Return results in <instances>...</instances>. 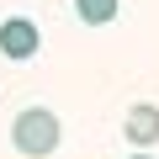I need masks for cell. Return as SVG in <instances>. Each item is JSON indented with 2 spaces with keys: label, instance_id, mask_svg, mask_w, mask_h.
<instances>
[{
  "label": "cell",
  "instance_id": "5",
  "mask_svg": "<svg viewBox=\"0 0 159 159\" xmlns=\"http://www.w3.org/2000/svg\"><path fill=\"white\" fill-rule=\"evenodd\" d=\"M133 159H148V154H133Z\"/></svg>",
  "mask_w": 159,
  "mask_h": 159
},
{
  "label": "cell",
  "instance_id": "1",
  "mask_svg": "<svg viewBox=\"0 0 159 159\" xmlns=\"http://www.w3.org/2000/svg\"><path fill=\"white\" fill-rule=\"evenodd\" d=\"M58 138H64V127H58V117H53L48 106H27V111H16V122H11V143H16V154H27V159H48V154L58 148Z\"/></svg>",
  "mask_w": 159,
  "mask_h": 159
},
{
  "label": "cell",
  "instance_id": "2",
  "mask_svg": "<svg viewBox=\"0 0 159 159\" xmlns=\"http://www.w3.org/2000/svg\"><path fill=\"white\" fill-rule=\"evenodd\" d=\"M37 48H43V32H37V21H27V16L0 21V53H6L11 64H27V58H37Z\"/></svg>",
  "mask_w": 159,
  "mask_h": 159
},
{
  "label": "cell",
  "instance_id": "3",
  "mask_svg": "<svg viewBox=\"0 0 159 159\" xmlns=\"http://www.w3.org/2000/svg\"><path fill=\"white\" fill-rule=\"evenodd\" d=\"M122 138H133L138 148L159 143V106H148V101L127 106V117H122Z\"/></svg>",
  "mask_w": 159,
  "mask_h": 159
},
{
  "label": "cell",
  "instance_id": "4",
  "mask_svg": "<svg viewBox=\"0 0 159 159\" xmlns=\"http://www.w3.org/2000/svg\"><path fill=\"white\" fill-rule=\"evenodd\" d=\"M117 6H122V0H74V11H80V21H85V27L117 21Z\"/></svg>",
  "mask_w": 159,
  "mask_h": 159
}]
</instances>
